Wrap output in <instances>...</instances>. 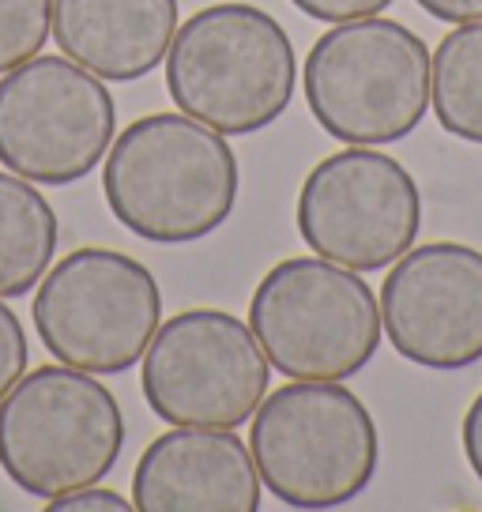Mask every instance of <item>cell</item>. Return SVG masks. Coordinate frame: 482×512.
I'll list each match as a JSON object with an SVG mask.
<instances>
[{"mask_svg":"<svg viewBox=\"0 0 482 512\" xmlns=\"http://www.w3.org/2000/svg\"><path fill=\"white\" fill-rule=\"evenodd\" d=\"M140 512H257L260 475L238 433L177 426L144 448L132 475Z\"/></svg>","mask_w":482,"mask_h":512,"instance_id":"12","label":"cell"},{"mask_svg":"<svg viewBox=\"0 0 482 512\" xmlns=\"http://www.w3.org/2000/svg\"><path fill=\"white\" fill-rule=\"evenodd\" d=\"M381 328L411 366L456 373L482 362V253L460 241L411 245L381 283Z\"/></svg>","mask_w":482,"mask_h":512,"instance_id":"11","label":"cell"},{"mask_svg":"<svg viewBox=\"0 0 482 512\" xmlns=\"http://www.w3.org/2000/svg\"><path fill=\"white\" fill-rule=\"evenodd\" d=\"M272 362L249 324L223 309H185L144 351V400L170 426L238 430L268 396Z\"/></svg>","mask_w":482,"mask_h":512,"instance_id":"8","label":"cell"},{"mask_svg":"<svg viewBox=\"0 0 482 512\" xmlns=\"http://www.w3.org/2000/svg\"><path fill=\"white\" fill-rule=\"evenodd\" d=\"M298 12L321 23H351V19H370L377 12L392 8V0H290Z\"/></svg>","mask_w":482,"mask_h":512,"instance_id":"18","label":"cell"},{"mask_svg":"<svg viewBox=\"0 0 482 512\" xmlns=\"http://www.w3.org/2000/svg\"><path fill=\"white\" fill-rule=\"evenodd\" d=\"M53 23V0H0V72L38 57Z\"/></svg>","mask_w":482,"mask_h":512,"instance_id":"16","label":"cell"},{"mask_svg":"<svg viewBox=\"0 0 482 512\" xmlns=\"http://www.w3.org/2000/svg\"><path fill=\"white\" fill-rule=\"evenodd\" d=\"M294 219L317 256L351 272H381L415 245L422 192L392 155L347 147L306 174Z\"/></svg>","mask_w":482,"mask_h":512,"instance_id":"10","label":"cell"},{"mask_svg":"<svg viewBox=\"0 0 482 512\" xmlns=\"http://www.w3.org/2000/svg\"><path fill=\"white\" fill-rule=\"evenodd\" d=\"M264 358L290 381H347L381 347V305L362 272L324 256L279 260L249 302Z\"/></svg>","mask_w":482,"mask_h":512,"instance_id":"6","label":"cell"},{"mask_svg":"<svg viewBox=\"0 0 482 512\" xmlns=\"http://www.w3.org/2000/svg\"><path fill=\"white\" fill-rule=\"evenodd\" d=\"M113 132L106 83L68 57H31L0 76V166L34 185L83 181Z\"/></svg>","mask_w":482,"mask_h":512,"instance_id":"9","label":"cell"},{"mask_svg":"<svg viewBox=\"0 0 482 512\" xmlns=\"http://www.w3.org/2000/svg\"><path fill=\"white\" fill-rule=\"evenodd\" d=\"M57 211L19 174H0V298H23L42 283L57 253Z\"/></svg>","mask_w":482,"mask_h":512,"instance_id":"14","label":"cell"},{"mask_svg":"<svg viewBox=\"0 0 482 512\" xmlns=\"http://www.w3.org/2000/svg\"><path fill=\"white\" fill-rule=\"evenodd\" d=\"M415 4L441 23H479L482 19V0H415Z\"/></svg>","mask_w":482,"mask_h":512,"instance_id":"21","label":"cell"},{"mask_svg":"<svg viewBox=\"0 0 482 512\" xmlns=\"http://www.w3.org/2000/svg\"><path fill=\"white\" fill-rule=\"evenodd\" d=\"M49 31L68 61L98 80H144L166 61L177 0H53Z\"/></svg>","mask_w":482,"mask_h":512,"instance_id":"13","label":"cell"},{"mask_svg":"<svg viewBox=\"0 0 482 512\" xmlns=\"http://www.w3.org/2000/svg\"><path fill=\"white\" fill-rule=\"evenodd\" d=\"M34 332L57 362L125 373L159 332L162 294L140 260L117 249H76L34 294Z\"/></svg>","mask_w":482,"mask_h":512,"instance_id":"7","label":"cell"},{"mask_svg":"<svg viewBox=\"0 0 482 512\" xmlns=\"http://www.w3.org/2000/svg\"><path fill=\"white\" fill-rule=\"evenodd\" d=\"M460 441H464L467 467H471L475 479L482 482V392L471 400V407H467L464 426H460Z\"/></svg>","mask_w":482,"mask_h":512,"instance_id":"20","label":"cell"},{"mask_svg":"<svg viewBox=\"0 0 482 512\" xmlns=\"http://www.w3.org/2000/svg\"><path fill=\"white\" fill-rule=\"evenodd\" d=\"M23 373H27V332L0 298V400L12 392V384Z\"/></svg>","mask_w":482,"mask_h":512,"instance_id":"17","label":"cell"},{"mask_svg":"<svg viewBox=\"0 0 482 512\" xmlns=\"http://www.w3.org/2000/svg\"><path fill=\"white\" fill-rule=\"evenodd\" d=\"M125 448L113 392L76 366H38L0 400V467L31 497H61L106 479Z\"/></svg>","mask_w":482,"mask_h":512,"instance_id":"5","label":"cell"},{"mask_svg":"<svg viewBox=\"0 0 482 512\" xmlns=\"http://www.w3.org/2000/svg\"><path fill=\"white\" fill-rule=\"evenodd\" d=\"M260 486L290 509H339L366 494L381 441L370 407L339 381H290L253 411Z\"/></svg>","mask_w":482,"mask_h":512,"instance_id":"3","label":"cell"},{"mask_svg":"<svg viewBox=\"0 0 482 512\" xmlns=\"http://www.w3.org/2000/svg\"><path fill=\"white\" fill-rule=\"evenodd\" d=\"M129 512V501L113 490H95V486H83L72 494L49 497V512Z\"/></svg>","mask_w":482,"mask_h":512,"instance_id":"19","label":"cell"},{"mask_svg":"<svg viewBox=\"0 0 482 512\" xmlns=\"http://www.w3.org/2000/svg\"><path fill=\"white\" fill-rule=\"evenodd\" d=\"M238 159L223 132L189 113L132 121L102 162L113 219L155 245H189L215 234L238 204Z\"/></svg>","mask_w":482,"mask_h":512,"instance_id":"1","label":"cell"},{"mask_svg":"<svg viewBox=\"0 0 482 512\" xmlns=\"http://www.w3.org/2000/svg\"><path fill=\"white\" fill-rule=\"evenodd\" d=\"M313 121L347 147L411 136L430 110V49L396 19H351L321 34L302 68Z\"/></svg>","mask_w":482,"mask_h":512,"instance_id":"4","label":"cell"},{"mask_svg":"<svg viewBox=\"0 0 482 512\" xmlns=\"http://www.w3.org/2000/svg\"><path fill=\"white\" fill-rule=\"evenodd\" d=\"M430 106L449 136L482 144V19L456 23L430 53Z\"/></svg>","mask_w":482,"mask_h":512,"instance_id":"15","label":"cell"},{"mask_svg":"<svg viewBox=\"0 0 482 512\" xmlns=\"http://www.w3.org/2000/svg\"><path fill=\"white\" fill-rule=\"evenodd\" d=\"M298 61L283 23L253 4H208L166 49V91L177 110L223 136H249L283 117Z\"/></svg>","mask_w":482,"mask_h":512,"instance_id":"2","label":"cell"}]
</instances>
